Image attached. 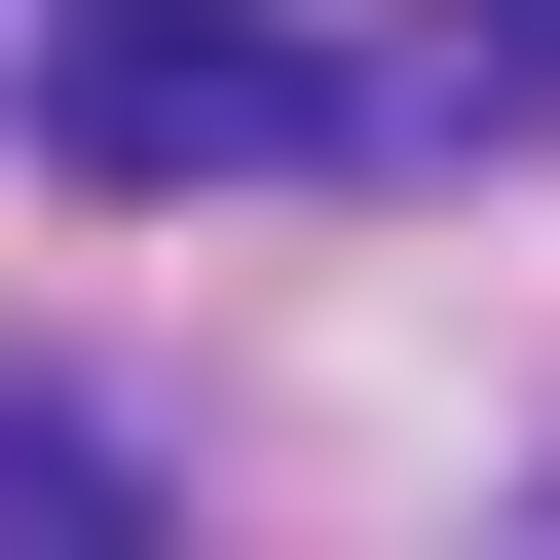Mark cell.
<instances>
[{
    "label": "cell",
    "instance_id": "cell-1",
    "mask_svg": "<svg viewBox=\"0 0 560 560\" xmlns=\"http://www.w3.org/2000/svg\"><path fill=\"white\" fill-rule=\"evenodd\" d=\"M38 150L75 187H187V150H337V75L261 0H38Z\"/></svg>",
    "mask_w": 560,
    "mask_h": 560
},
{
    "label": "cell",
    "instance_id": "cell-2",
    "mask_svg": "<svg viewBox=\"0 0 560 560\" xmlns=\"http://www.w3.org/2000/svg\"><path fill=\"white\" fill-rule=\"evenodd\" d=\"M523 113H560V0H411L337 75V150H523Z\"/></svg>",
    "mask_w": 560,
    "mask_h": 560
},
{
    "label": "cell",
    "instance_id": "cell-3",
    "mask_svg": "<svg viewBox=\"0 0 560 560\" xmlns=\"http://www.w3.org/2000/svg\"><path fill=\"white\" fill-rule=\"evenodd\" d=\"M0 560H150V448H113L75 374H0Z\"/></svg>",
    "mask_w": 560,
    "mask_h": 560
}]
</instances>
